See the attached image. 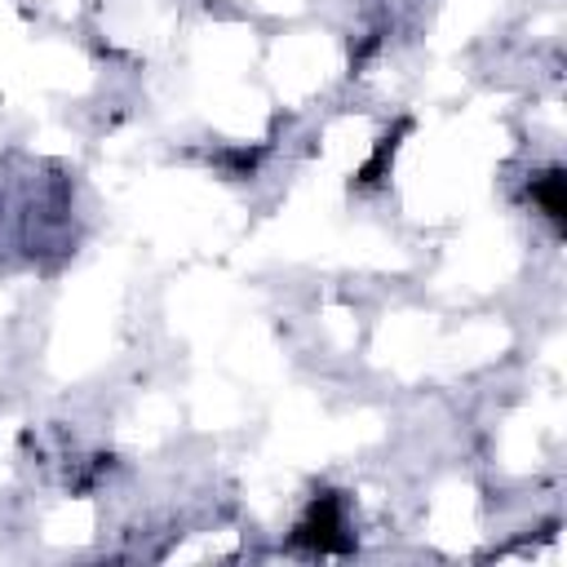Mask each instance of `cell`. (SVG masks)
Listing matches in <instances>:
<instances>
[{
  "mask_svg": "<svg viewBox=\"0 0 567 567\" xmlns=\"http://www.w3.org/2000/svg\"><path fill=\"white\" fill-rule=\"evenodd\" d=\"M532 195H536V204L545 208V217H563V177L558 173H545V177H536L532 182Z\"/></svg>",
  "mask_w": 567,
  "mask_h": 567,
  "instance_id": "6da1fadb",
  "label": "cell"
}]
</instances>
